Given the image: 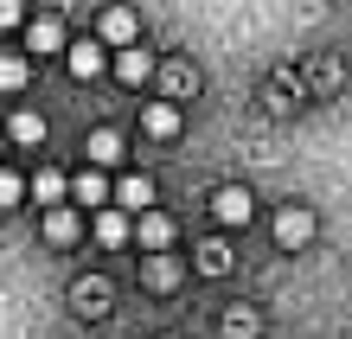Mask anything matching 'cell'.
I'll return each mask as SVG.
<instances>
[{"label": "cell", "instance_id": "cell-1", "mask_svg": "<svg viewBox=\"0 0 352 339\" xmlns=\"http://www.w3.org/2000/svg\"><path fill=\"white\" fill-rule=\"evenodd\" d=\"M109 301H116L109 275H77V282H71V307L84 314V320H102V314H109Z\"/></svg>", "mask_w": 352, "mask_h": 339}, {"label": "cell", "instance_id": "cell-2", "mask_svg": "<svg viewBox=\"0 0 352 339\" xmlns=\"http://www.w3.org/2000/svg\"><path fill=\"white\" fill-rule=\"evenodd\" d=\"M212 218H218L224 230L250 224V218H256V199H250V186H218V193H212Z\"/></svg>", "mask_w": 352, "mask_h": 339}, {"label": "cell", "instance_id": "cell-3", "mask_svg": "<svg viewBox=\"0 0 352 339\" xmlns=\"http://www.w3.org/2000/svg\"><path fill=\"white\" fill-rule=\"evenodd\" d=\"M314 230H320V224H314V211H307V205H282V211H276V243H282V250L314 243Z\"/></svg>", "mask_w": 352, "mask_h": 339}, {"label": "cell", "instance_id": "cell-4", "mask_svg": "<svg viewBox=\"0 0 352 339\" xmlns=\"http://www.w3.org/2000/svg\"><path fill=\"white\" fill-rule=\"evenodd\" d=\"M19 32H26V52H38V58H52V52H65L71 45V39H65V19H52V13H26V26H19Z\"/></svg>", "mask_w": 352, "mask_h": 339}, {"label": "cell", "instance_id": "cell-5", "mask_svg": "<svg viewBox=\"0 0 352 339\" xmlns=\"http://www.w3.org/2000/svg\"><path fill=\"white\" fill-rule=\"evenodd\" d=\"M102 39H96V45L102 52H122V45H141V19H135V7H109V13H102V26H96Z\"/></svg>", "mask_w": 352, "mask_h": 339}, {"label": "cell", "instance_id": "cell-6", "mask_svg": "<svg viewBox=\"0 0 352 339\" xmlns=\"http://www.w3.org/2000/svg\"><path fill=\"white\" fill-rule=\"evenodd\" d=\"M65 71H71L77 83H96L102 71H109V52H102L96 39H84V45H65Z\"/></svg>", "mask_w": 352, "mask_h": 339}, {"label": "cell", "instance_id": "cell-7", "mask_svg": "<svg viewBox=\"0 0 352 339\" xmlns=\"http://www.w3.org/2000/svg\"><path fill=\"white\" fill-rule=\"evenodd\" d=\"M109 71L129 83V90H141V83L154 77V52H148V45H122V52L109 58Z\"/></svg>", "mask_w": 352, "mask_h": 339}, {"label": "cell", "instance_id": "cell-8", "mask_svg": "<svg viewBox=\"0 0 352 339\" xmlns=\"http://www.w3.org/2000/svg\"><path fill=\"white\" fill-rule=\"evenodd\" d=\"M129 237H135L141 250H148V256H160V250H167V243H173V218H167V211H141V218H135V230H129Z\"/></svg>", "mask_w": 352, "mask_h": 339}, {"label": "cell", "instance_id": "cell-9", "mask_svg": "<svg viewBox=\"0 0 352 339\" xmlns=\"http://www.w3.org/2000/svg\"><path fill=\"white\" fill-rule=\"evenodd\" d=\"M109 199H116V211H154V179L148 173H129V179L109 186Z\"/></svg>", "mask_w": 352, "mask_h": 339}, {"label": "cell", "instance_id": "cell-10", "mask_svg": "<svg viewBox=\"0 0 352 339\" xmlns=\"http://www.w3.org/2000/svg\"><path fill=\"white\" fill-rule=\"evenodd\" d=\"M179 102H141V135H154V141H173L179 135Z\"/></svg>", "mask_w": 352, "mask_h": 339}, {"label": "cell", "instance_id": "cell-11", "mask_svg": "<svg viewBox=\"0 0 352 339\" xmlns=\"http://www.w3.org/2000/svg\"><path fill=\"white\" fill-rule=\"evenodd\" d=\"M65 193H71L77 205H96V211H102V205H109V179H102L96 166H84V173H71V179H65Z\"/></svg>", "mask_w": 352, "mask_h": 339}, {"label": "cell", "instance_id": "cell-12", "mask_svg": "<svg viewBox=\"0 0 352 339\" xmlns=\"http://www.w3.org/2000/svg\"><path fill=\"white\" fill-rule=\"evenodd\" d=\"M45 237L52 243H77V237H84V211H77V205H52L45 211Z\"/></svg>", "mask_w": 352, "mask_h": 339}, {"label": "cell", "instance_id": "cell-13", "mask_svg": "<svg viewBox=\"0 0 352 339\" xmlns=\"http://www.w3.org/2000/svg\"><path fill=\"white\" fill-rule=\"evenodd\" d=\"M129 230H135L129 211H116V205L96 211V243H102V250H122V243H129Z\"/></svg>", "mask_w": 352, "mask_h": 339}, {"label": "cell", "instance_id": "cell-14", "mask_svg": "<svg viewBox=\"0 0 352 339\" xmlns=\"http://www.w3.org/2000/svg\"><path fill=\"white\" fill-rule=\"evenodd\" d=\"M84 154H90V166L102 173V166H116V160H122V135H116V129H90Z\"/></svg>", "mask_w": 352, "mask_h": 339}, {"label": "cell", "instance_id": "cell-15", "mask_svg": "<svg viewBox=\"0 0 352 339\" xmlns=\"http://www.w3.org/2000/svg\"><path fill=\"white\" fill-rule=\"evenodd\" d=\"M26 193L45 205V211H52V205H65V173H58V166H38V173L26 179Z\"/></svg>", "mask_w": 352, "mask_h": 339}, {"label": "cell", "instance_id": "cell-16", "mask_svg": "<svg viewBox=\"0 0 352 339\" xmlns=\"http://www.w3.org/2000/svg\"><path fill=\"white\" fill-rule=\"evenodd\" d=\"M7 141H19V147H38V141H45V116H38V109H13V122H7Z\"/></svg>", "mask_w": 352, "mask_h": 339}, {"label": "cell", "instance_id": "cell-17", "mask_svg": "<svg viewBox=\"0 0 352 339\" xmlns=\"http://www.w3.org/2000/svg\"><path fill=\"white\" fill-rule=\"evenodd\" d=\"M141 282H148V288H173L179 282V263L167 256V250H160V256H141Z\"/></svg>", "mask_w": 352, "mask_h": 339}, {"label": "cell", "instance_id": "cell-18", "mask_svg": "<svg viewBox=\"0 0 352 339\" xmlns=\"http://www.w3.org/2000/svg\"><path fill=\"white\" fill-rule=\"evenodd\" d=\"M26 77H32L26 52H0V90H26Z\"/></svg>", "mask_w": 352, "mask_h": 339}, {"label": "cell", "instance_id": "cell-19", "mask_svg": "<svg viewBox=\"0 0 352 339\" xmlns=\"http://www.w3.org/2000/svg\"><path fill=\"white\" fill-rule=\"evenodd\" d=\"M199 275H231V243H224V237L199 243Z\"/></svg>", "mask_w": 352, "mask_h": 339}, {"label": "cell", "instance_id": "cell-20", "mask_svg": "<svg viewBox=\"0 0 352 339\" xmlns=\"http://www.w3.org/2000/svg\"><path fill=\"white\" fill-rule=\"evenodd\" d=\"M256 307H231V314H224V339H256Z\"/></svg>", "mask_w": 352, "mask_h": 339}, {"label": "cell", "instance_id": "cell-21", "mask_svg": "<svg viewBox=\"0 0 352 339\" xmlns=\"http://www.w3.org/2000/svg\"><path fill=\"white\" fill-rule=\"evenodd\" d=\"M160 83H167V102H173V96H186V90H199V71H192V65H167V71H160Z\"/></svg>", "mask_w": 352, "mask_h": 339}, {"label": "cell", "instance_id": "cell-22", "mask_svg": "<svg viewBox=\"0 0 352 339\" xmlns=\"http://www.w3.org/2000/svg\"><path fill=\"white\" fill-rule=\"evenodd\" d=\"M19 199H26V179H19V173H0V211L19 205Z\"/></svg>", "mask_w": 352, "mask_h": 339}, {"label": "cell", "instance_id": "cell-23", "mask_svg": "<svg viewBox=\"0 0 352 339\" xmlns=\"http://www.w3.org/2000/svg\"><path fill=\"white\" fill-rule=\"evenodd\" d=\"M13 26H26V0H0V32H13Z\"/></svg>", "mask_w": 352, "mask_h": 339}, {"label": "cell", "instance_id": "cell-24", "mask_svg": "<svg viewBox=\"0 0 352 339\" xmlns=\"http://www.w3.org/2000/svg\"><path fill=\"white\" fill-rule=\"evenodd\" d=\"M0 154H7V135H0Z\"/></svg>", "mask_w": 352, "mask_h": 339}, {"label": "cell", "instance_id": "cell-25", "mask_svg": "<svg viewBox=\"0 0 352 339\" xmlns=\"http://www.w3.org/2000/svg\"><path fill=\"white\" fill-rule=\"evenodd\" d=\"M160 339H173V333H160Z\"/></svg>", "mask_w": 352, "mask_h": 339}]
</instances>
